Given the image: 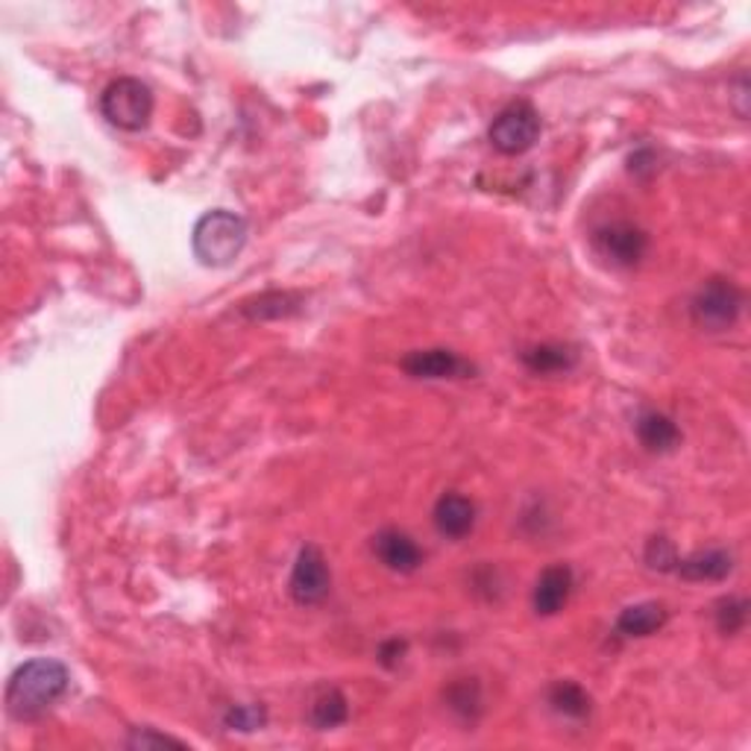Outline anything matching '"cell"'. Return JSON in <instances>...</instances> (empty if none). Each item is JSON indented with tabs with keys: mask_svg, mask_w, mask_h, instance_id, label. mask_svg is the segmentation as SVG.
<instances>
[{
	"mask_svg": "<svg viewBox=\"0 0 751 751\" xmlns=\"http://www.w3.org/2000/svg\"><path fill=\"white\" fill-rule=\"evenodd\" d=\"M346 716H350L346 696L335 687L320 690L308 705V722L315 725V731H332V728L346 722Z\"/></svg>",
	"mask_w": 751,
	"mask_h": 751,
	"instance_id": "obj_16",
	"label": "cell"
},
{
	"mask_svg": "<svg viewBox=\"0 0 751 751\" xmlns=\"http://www.w3.org/2000/svg\"><path fill=\"white\" fill-rule=\"evenodd\" d=\"M432 520H435L437 534H444L450 541H462L476 525V502L470 497H464V493H455V490L444 493L435 502Z\"/></svg>",
	"mask_w": 751,
	"mask_h": 751,
	"instance_id": "obj_11",
	"label": "cell"
},
{
	"mask_svg": "<svg viewBox=\"0 0 751 751\" xmlns=\"http://www.w3.org/2000/svg\"><path fill=\"white\" fill-rule=\"evenodd\" d=\"M637 437L649 453H672L681 444V429L661 411H642L637 417Z\"/></svg>",
	"mask_w": 751,
	"mask_h": 751,
	"instance_id": "obj_14",
	"label": "cell"
},
{
	"mask_svg": "<svg viewBox=\"0 0 751 751\" xmlns=\"http://www.w3.org/2000/svg\"><path fill=\"white\" fill-rule=\"evenodd\" d=\"M100 112L112 127L138 133L153 118V91L136 77H118L100 94Z\"/></svg>",
	"mask_w": 751,
	"mask_h": 751,
	"instance_id": "obj_3",
	"label": "cell"
},
{
	"mask_svg": "<svg viewBox=\"0 0 751 751\" xmlns=\"http://www.w3.org/2000/svg\"><path fill=\"white\" fill-rule=\"evenodd\" d=\"M679 553H675V546H672V541H667V537H652V541L646 544V564H649L652 570L672 572L679 567Z\"/></svg>",
	"mask_w": 751,
	"mask_h": 751,
	"instance_id": "obj_22",
	"label": "cell"
},
{
	"mask_svg": "<svg viewBox=\"0 0 751 751\" xmlns=\"http://www.w3.org/2000/svg\"><path fill=\"white\" fill-rule=\"evenodd\" d=\"M399 367L414 376V379H467L476 373L467 359H462L453 350H444V346H435V350H414L408 353Z\"/></svg>",
	"mask_w": 751,
	"mask_h": 751,
	"instance_id": "obj_8",
	"label": "cell"
},
{
	"mask_svg": "<svg viewBox=\"0 0 751 751\" xmlns=\"http://www.w3.org/2000/svg\"><path fill=\"white\" fill-rule=\"evenodd\" d=\"M520 362L537 376H553V373L572 371L579 362V350L570 344H534L520 353Z\"/></svg>",
	"mask_w": 751,
	"mask_h": 751,
	"instance_id": "obj_13",
	"label": "cell"
},
{
	"mask_svg": "<svg viewBox=\"0 0 751 751\" xmlns=\"http://www.w3.org/2000/svg\"><path fill=\"white\" fill-rule=\"evenodd\" d=\"M733 570V555L728 549H705L679 561L675 572L687 581H722Z\"/></svg>",
	"mask_w": 751,
	"mask_h": 751,
	"instance_id": "obj_15",
	"label": "cell"
},
{
	"mask_svg": "<svg viewBox=\"0 0 751 751\" xmlns=\"http://www.w3.org/2000/svg\"><path fill=\"white\" fill-rule=\"evenodd\" d=\"M549 707L564 719H588L593 710V698L576 681H555L549 687Z\"/></svg>",
	"mask_w": 751,
	"mask_h": 751,
	"instance_id": "obj_17",
	"label": "cell"
},
{
	"mask_svg": "<svg viewBox=\"0 0 751 751\" xmlns=\"http://www.w3.org/2000/svg\"><path fill=\"white\" fill-rule=\"evenodd\" d=\"M332 590V572H329V564L323 558V553L317 546H303L297 553V561H294V570H291L288 593L291 599L303 607L320 605L323 599L329 596Z\"/></svg>",
	"mask_w": 751,
	"mask_h": 751,
	"instance_id": "obj_6",
	"label": "cell"
},
{
	"mask_svg": "<svg viewBox=\"0 0 751 751\" xmlns=\"http://www.w3.org/2000/svg\"><path fill=\"white\" fill-rule=\"evenodd\" d=\"M408 652V642L399 640V637H394V640H385L379 646V663L382 667H388V670H394V667H399V661H402V655Z\"/></svg>",
	"mask_w": 751,
	"mask_h": 751,
	"instance_id": "obj_24",
	"label": "cell"
},
{
	"mask_svg": "<svg viewBox=\"0 0 751 751\" xmlns=\"http://www.w3.org/2000/svg\"><path fill=\"white\" fill-rule=\"evenodd\" d=\"M191 244H194V255L206 268H227L244 250L247 220L236 212H227V208L206 212L194 227Z\"/></svg>",
	"mask_w": 751,
	"mask_h": 751,
	"instance_id": "obj_2",
	"label": "cell"
},
{
	"mask_svg": "<svg viewBox=\"0 0 751 751\" xmlns=\"http://www.w3.org/2000/svg\"><path fill=\"white\" fill-rule=\"evenodd\" d=\"M127 746L129 749H164V746H173V749H185V742L182 740H173V737L153 731V728H133Z\"/></svg>",
	"mask_w": 751,
	"mask_h": 751,
	"instance_id": "obj_23",
	"label": "cell"
},
{
	"mask_svg": "<svg viewBox=\"0 0 751 751\" xmlns=\"http://www.w3.org/2000/svg\"><path fill=\"white\" fill-rule=\"evenodd\" d=\"M373 553L390 572H399V576H411L423 567V549L417 546L411 534L399 532V528H382L373 537Z\"/></svg>",
	"mask_w": 751,
	"mask_h": 751,
	"instance_id": "obj_9",
	"label": "cell"
},
{
	"mask_svg": "<svg viewBox=\"0 0 751 751\" xmlns=\"http://www.w3.org/2000/svg\"><path fill=\"white\" fill-rule=\"evenodd\" d=\"M649 236L628 220H614L593 232V250L611 268H634L646 255Z\"/></svg>",
	"mask_w": 751,
	"mask_h": 751,
	"instance_id": "obj_7",
	"label": "cell"
},
{
	"mask_svg": "<svg viewBox=\"0 0 751 751\" xmlns=\"http://www.w3.org/2000/svg\"><path fill=\"white\" fill-rule=\"evenodd\" d=\"M667 619H670V611L661 602H637L616 616L614 628L619 637H652L667 625Z\"/></svg>",
	"mask_w": 751,
	"mask_h": 751,
	"instance_id": "obj_12",
	"label": "cell"
},
{
	"mask_svg": "<svg viewBox=\"0 0 751 751\" xmlns=\"http://www.w3.org/2000/svg\"><path fill=\"white\" fill-rule=\"evenodd\" d=\"M224 725L229 731H241V733H253L262 731L268 725V710L262 705H232L224 716Z\"/></svg>",
	"mask_w": 751,
	"mask_h": 751,
	"instance_id": "obj_21",
	"label": "cell"
},
{
	"mask_svg": "<svg viewBox=\"0 0 751 751\" xmlns=\"http://www.w3.org/2000/svg\"><path fill=\"white\" fill-rule=\"evenodd\" d=\"M446 705L455 716H462L464 722H473L481 714V687L476 679L453 681L446 687Z\"/></svg>",
	"mask_w": 751,
	"mask_h": 751,
	"instance_id": "obj_19",
	"label": "cell"
},
{
	"mask_svg": "<svg viewBox=\"0 0 751 751\" xmlns=\"http://www.w3.org/2000/svg\"><path fill=\"white\" fill-rule=\"evenodd\" d=\"M488 138L493 150H499L502 156H523L541 138V115L532 103L514 100L493 118Z\"/></svg>",
	"mask_w": 751,
	"mask_h": 751,
	"instance_id": "obj_5",
	"label": "cell"
},
{
	"mask_svg": "<svg viewBox=\"0 0 751 751\" xmlns=\"http://www.w3.org/2000/svg\"><path fill=\"white\" fill-rule=\"evenodd\" d=\"M68 684H71V675L59 661H50V658L27 661L12 672L10 684H7V710L19 722L38 719L65 696Z\"/></svg>",
	"mask_w": 751,
	"mask_h": 751,
	"instance_id": "obj_1",
	"label": "cell"
},
{
	"mask_svg": "<svg viewBox=\"0 0 751 751\" xmlns=\"http://www.w3.org/2000/svg\"><path fill=\"white\" fill-rule=\"evenodd\" d=\"M742 306H746L742 291L731 280L714 276L696 291V297L690 299V317L705 332H728L740 320Z\"/></svg>",
	"mask_w": 751,
	"mask_h": 751,
	"instance_id": "obj_4",
	"label": "cell"
},
{
	"mask_svg": "<svg viewBox=\"0 0 751 751\" xmlns=\"http://www.w3.org/2000/svg\"><path fill=\"white\" fill-rule=\"evenodd\" d=\"M299 303H303V299H299L297 294H291V291H268L262 297L244 303L241 311H244L250 320H271V317L297 315Z\"/></svg>",
	"mask_w": 751,
	"mask_h": 751,
	"instance_id": "obj_18",
	"label": "cell"
},
{
	"mask_svg": "<svg viewBox=\"0 0 751 751\" xmlns=\"http://www.w3.org/2000/svg\"><path fill=\"white\" fill-rule=\"evenodd\" d=\"M749 623V602L740 596H725L716 605V628L722 634H740Z\"/></svg>",
	"mask_w": 751,
	"mask_h": 751,
	"instance_id": "obj_20",
	"label": "cell"
},
{
	"mask_svg": "<svg viewBox=\"0 0 751 751\" xmlns=\"http://www.w3.org/2000/svg\"><path fill=\"white\" fill-rule=\"evenodd\" d=\"M572 584H576V579H572V570L567 567V564H553V567H546V570L537 576V581H534V590H532L534 614H541V616L558 614V611L570 602Z\"/></svg>",
	"mask_w": 751,
	"mask_h": 751,
	"instance_id": "obj_10",
	"label": "cell"
}]
</instances>
